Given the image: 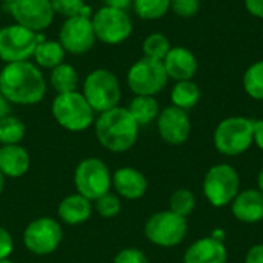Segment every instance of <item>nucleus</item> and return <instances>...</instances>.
Returning <instances> with one entry per match:
<instances>
[{
    "instance_id": "nucleus-1",
    "label": "nucleus",
    "mask_w": 263,
    "mask_h": 263,
    "mask_svg": "<svg viewBox=\"0 0 263 263\" xmlns=\"http://www.w3.org/2000/svg\"><path fill=\"white\" fill-rule=\"evenodd\" d=\"M46 89L43 72L29 60L5 63L0 69V92L11 105H37L45 99Z\"/></svg>"
},
{
    "instance_id": "nucleus-2",
    "label": "nucleus",
    "mask_w": 263,
    "mask_h": 263,
    "mask_svg": "<svg viewBox=\"0 0 263 263\" xmlns=\"http://www.w3.org/2000/svg\"><path fill=\"white\" fill-rule=\"evenodd\" d=\"M140 126L123 106L99 114L94 122L97 142L108 151L120 154L129 151L139 139Z\"/></svg>"
},
{
    "instance_id": "nucleus-3",
    "label": "nucleus",
    "mask_w": 263,
    "mask_h": 263,
    "mask_svg": "<svg viewBox=\"0 0 263 263\" xmlns=\"http://www.w3.org/2000/svg\"><path fill=\"white\" fill-rule=\"evenodd\" d=\"M54 120L66 131L82 133L96 122V112L79 91L57 94L51 105Z\"/></svg>"
},
{
    "instance_id": "nucleus-4",
    "label": "nucleus",
    "mask_w": 263,
    "mask_h": 263,
    "mask_svg": "<svg viewBox=\"0 0 263 263\" xmlns=\"http://www.w3.org/2000/svg\"><path fill=\"white\" fill-rule=\"evenodd\" d=\"M82 94L85 96L94 112L102 114L119 106L122 88L117 76L112 71L106 68H97L86 76Z\"/></svg>"
},
{
    "instance_id": "nucleus-5",
    "label": "nucleus",
    "mask_w": 263,
    "mask_h": 263,
    "mask_svg": "<svg viewBox=\"0 0 263 263\" xmlns=\"http://www.w3.org/2000/svg\"><path fill=\"white\" fill-rule=\"evenodd\" d=\"M253 123L254 120L242 116L223 119L214 131L216 149L228 157H236L247 153L254 143Z\"/></svg>"
},
{
    "instance_id": "nucleus-6",
    "label": "nucleus",
    "mask_w": 263,
    "mask_h": 263,
    "mask_svg": "<svg viewBox=\"0 0 263 263\" xmlns=\"http://www.w3.org/2000/svg\"><path fill=\"white\" fill-rule=\"evenodd\" d=\"M74 186L79 194L94 202L111 191L112 174L102 159L86 157L74 170Z\"/></svg>"
},
{
    "instance_id": "nucleus-7",
    "label": "nucleus",
    "mask_w": 263,
    "mask_h": 263,
    "mask_svg": "<svg viewBox=\"0 0 263 263\" xmlns=\"http://www.w3.org/2000/svg\"><path fill=\"white\" fill-rule=\"evenodd\" d=\"M203 193L206 200L216 208L231 205L240 193L239 173L228 163L211 166L203 177Z\"/></svg>"
},
{
    "instance_id": "nucleus-8",
    "label": "nucleus",
    "mask_w": 263,
    "mask_h": 263,
    "mask_svg": "<svg viewBox=\"0 0 263 263\" xmlns=\"http://www.w3.org/2000/svg\"><path fill=\"white\" fill-rule=\"evenodd\" d=\"M145 237L156 247L173 248L183 242L188 233V222L185 217L165 210L154 213L143 228Z\"/></svg>"
},
{
    "instance_id": "nucleus-9",
    "label": "nucleus",
    "mask_w": 263,
    "mask_h": 263,
    "mask_svg": "<svg viewBox=\"0 0 263 263\" xmlns=\"http://www.w3.org/2000/svg\"><path fill=\"white\" fill-rule=\"evenodd\" d=\"M165 66L159 60L142 57L126 72V85L134 96H157L168 83Z\"/></svg>"
},
{
    "instance_id": "nucleus-10",
    "label": "nucleus",
    "mask_w": 263,
    "mask_h": 263,
    "mask_svg": "<svg viewBox=\"0 0 263 263\" xmlns=\"http://www.w3.org/2000/svg\"><path fill=\"white\" fill-rule=\"evenodd\" d=\"M63 240V230L52 217H37L23 231V245L34 256H49L59 250Z\"/></svg>"
},
{
    "instance_id": "nucleus-11",
    "label": "nucleus",
    "mask_w": 263,
    "mask_h": 263,
    "mask_svg": "<svg viewBox=\"0 0 263 263\" xmlns=\"http://www.w3.org/2000/svg\"><path fill=\"white\" fill-rule=\"evenodd\" d=\"M96 39L105 45H119L133 34V20L123 9L102 6L91 15Z\"/></svg>"
},
{
    "instance_id": "nucleus-12",
    "label": "nucleus",
    "mask_w": 263,
    "mask_h": 263,
    "mask_svg": "<svg viewBox=\"0 0 263 263\" xmlns=\"http://www.w3.org/2000/svg\"><path fill=\"white\" fill-rule=\"evenodd\" d=\"M42 34L17 23L0 28V60L5 63L32 59Z\"/></svg>"
},
{
    "instance_id": "nucleus-13",
    "label": "nucleus",
    "mask_w": 263,
    "mask_h": 263,
    "mask_svg": "<svg viewBox=\"0 0 263 263\" xmlns=\"http://www.w3.org/2000/svg\"><path fill=\"white\" fill-rule=\"evenodd\" d=\"M96 32L91 15H76L65 18L59 31V42L63 49L72 55H80L92 49L96 43Z\"/></svg>"
},
{
    "instance_id": "nucleus-14",
    "label": "nucleus",
    "mask_w": 263,
    "mask_h": 263,
    "mask_svg": "<svg viewBox=\"0 0 263 263\" xmlns=\"http://www.w3.org/2000/svg\"><path fill=\"white\" fill-rule=\"evenodd\" d=\"M15 23L34 32L46 29L54 20V9L49 0H17L9 5Z\"/></svg>"
},
{
    "instance_id": "nucleus-15",
    "label": "nucleus",
    "mask_w": 263,
    "mask_h": 263,
    "mask_svg": "<svg viewBox=\"0 0 263 263\" xmlns=\"http://www.w3.org/2000/svg\"><path fill=\"white\" fill-rule=\"evenodd\" d=\"M157 131L162 140L168 145H182L190 139L191 120L186 111L171 105L160 111L157 117Z\"/></svg>"
},
{
    "instance_id": "nucleus-16",
    "label": "nucleus",
    "mask_w": 263,
    "mask_h": 263,
    "mask_svg": "<svg viewBox=\"0 0 263 263\" xmlns=\"http://www.w3.org/2000/svg\"><path fill=\"white\" fill-rule=\"evenodd\" d=\"M120 199L139 200L148 191V180L145 174L133 166H123L114 171L112 186Z\"/></svg>"
},
{
    "instance_id": "nucleus-17",
    "label": "nucleus",
    "mask_w": 263,
    "mask_h": 263,
    "mask_svg": "<svg viewBox=\"0 0 263 263\" xmlns=\"http://www.w3.org/2000/svg\"><path fill=\"white\" fill-rule=\"evenodd\" d=\"M162 63L165 66L168 79H173L174 82L193 80L199 69V62L196 55L185 46H171Z\"/></svg>"
},
{
    "instance_id": "nucleus-18",
    "label": "nucleus",
    "mask_w": 263,
    "mask_h": 263,
    "mask_svg": "<svg viewBox=\"0 0 263 263\" xmlns=\"http://www.w3.org/2000/svg\"><path fill=\"white\" fill-rule=\"evenodd\" d=\"M228 262V250L223 242L216 239L202 237L191 243L185 254L183 263H227Z\"/></svg>"
},
{
    "instance_id": "nucleus-19",
    "label": "nucleus",
    "mask_w": 263,
    "mask_h": 263,
    "mask_svg": "<svg viewBox=\"0 0 263 263\" xmlns=\"http://www.w3.org/2000/svg\"><path fill=\"white\" fill-rule=\"evenodd\" d=\"M231 213L243 223H257L263 220V193L253 188L240 191L231 202Z\"/></svg>"
},
{
    "instance_id": "nucleus-20",
    "label": "nucleus",
    "mask_w": 263,
    "mask_h": 263,
    "mask_svg": "<svg viewBox=\"0 0 263 263\" xmlns=\"http://www.w3.org/2000/svg\"><path fill=\"white\" fill-rule=\"evenodd\" d=\"M94 213V205L89 199L82 194H69L57 206V217L66 225H82L91 219Z\"/></svg>"
},
{
    "instance_id": "nucleus-21",
    "label": "nucleus",
    "mask_w": 263,
    "mask_h": 263,
    "mask_svg": "<svg viewBox=\"0 0 263 263\" xmlns=\"http://www.w3.org/2000/svg\"><path fill=\"white\" fill-rule=\"evenodd\" d=\"M31 166V157L22 145H0V173L9 179L23 177Z\"/></svg>"
},
{
    "instance_id": "nucleus-22",
    "label": "nucleus",
    "mask_w": 263,
    "mask_h": 263,
    "mask_svg": "<svg viewBox=\"0 0 263 263\" xmlns=\"http://www.w3.org/2000/svg\"><path fill=\"white\" fill-rule=\"evenodd\" d=\"M65 54H66V51L63 49V46L60 45L59 40H48L42 35L37 43L32 59L35 60V65L39 68L52 69L57 65L63 63Z\"/></svg>"
},
{
    "instance_id": "nucleus-23",
    "label": "nucleus",
    "mask_w": 263,
    "mask_h": 263,
    "mask_svg": "<svg viewBox=\"0 0 263 263\" xmlns=\"http://www.w3.org/2000/svg\"><path fill=\"white\" fill-rule=\"evenodd\" d=\"M126 109L129 111V114L133 116V119L137 122L139 126L153 123L154 120H157L160 114L159 102L153 96H136L129 102Z\"/></svg>"
},
{
    "instance_id": "nucleus-24",
    "label": "nucleus",
    "mask_w": 263,
    "mask_h": 263,
    "mask_svg": "<svg viewBox=\"0 0 263 263\" xmlns=\"http://www.w3.org/2000/svg\"><path fill=\"white\" fill-rule=\"evenodd\" d=\"M200 88L196 82L193 80H182V82H176L173 89H171V103L183 111H190L193 109L199 100H200Z\"/></svg>"
},
{
    "instance_id": "nucleus-25",
    "label": "nucleus",
    "mask_w": 263,
    "mask_h": 263,
    "mask_svg": "<svg viewBox=\"0 0 263 263\" xmlns=\"http://www.w3.org/2000/svg\"><path fill=\"white\" fill-rule=\"evenodd\" d=\"M49 83L57 94L72 92L77 91L79 85V74L77 69L69 63H60L49 72Z\"/></svg>"
},
{
    "instance_id": "nucleus-26",
    "label": "nucleus",
    "mask_w": 263,
    "mask_h": 263,
    "mask_svg": "<svg viewBox=\"0 0 263 263\" xmlns=\"http://www.w3.org/2000/svg\"><path fill=\"white\" fill-rule=\"evenodd\" d=\"M25 134L26 126L18 117L9 114L0 120V145H20Z\"/></svg>"
},
{
    "instance_id": "nucleus-27",
    "label": "nucleus",
    "mask_w": 263,
    "mask_h": 263,
    "mask_svg": "<svg viewBox=\"0 0 263 263\" xmlns=\"http://www.w3.org/2000/svg\"><path fill=\"white\" fill-rule=\"evenodd\" d=\"M242 83L245 92L251 99L263 100V60H257L247 68Z\"/></svg>"
},
{
    "instance_id": "nucleus-28",
    "label": "nucleus",
    "mask_w": 263,
    "mask_h": 263,
    "mask_svg": "<svg viewBox=\"0 0 263 263\" xmlns=\"http://www.w3.org/2000/svg\"><path fill=\"white\" fill-rule=\"evenodd\" d=\"M170 49H171V43H170L168 37L162 32H151L142 42L143 57H148L153 60L163 62V59L166 57Z\"/></svg>"
},
{
    "instance_id": "nucleus-29",
    "label": "nucleus",
    "mask_w": 263,
    "mask_h": 263,
    "mask_svg": "<svg viewBox=\"0 0 263 263\" xmlns=\"http://www.w3.org/2000/svg\"><path fill=\"white\" fill-rule=\"evenodd\" d=\"M136 14L143 20H159L171 11L170 0H133Z\"/></svg>"
},
{
    "instance_id": "nucleus-30",
    "label": "nucleus",
    "mask_w": 263,
    "mask_h": 263,
    "mask_svg": "<svg viewBox=\"0 0 263 263\" xmlns=\"http://www.w3.org/2000/svg\"><path fill=\"white\" fill-rule=\"evenodd\" d=\"M196 208V196L186 190V188H179L176 190L171 197H170V211L182 216V217H188L191 216V213Z\"/></svg>"
},
{
    "instance_id": "nucleus-31",
    "label": "nucleus",
    "mask_w": 263,
    "mask_h": 263,
    "mask_svg": "<svg viewBox=\"0 0 263 263\" xmlns=\"http://www.w3.org/2000/svg\"><path fill=\"white\" fill-rule=\"evenodd\" d=\"M94 211L102 217V219H114L120 214L122 211V200L116 193L108 191L102 197L92 202Z\"/></svg>"
},
{
    "instance_id": "nucleus-32",
    "label": "nucleus",
    "mask_w": 263,
    "mask_h": 263,
    "mask_svg": "<svg viewBox=\"0 0 263 263\" xmlns=\"http://www.w3.org/2000/svg\"><path fill=\"white\" fill-rule=\"evenodd\" d=\"M54 9V14L62 15L65 18H71L76 15H92L91 8L83 0H49Z\"/></svg>"
},
{
    "instance_id": "nucleus-33",
    "label": "nucleus",
    "mask_w": 263,
    "mask_h": 263,
    "mask_svg": "<svg viewBox=\"0 0 263 263\" xmlns=\"http://www.w3.org/2000/svg\"><path fill=\"white\" fill-rule=\"evenodd\" d=\"M171 11L183 18L193 17L200 9V0H170Z\"/></svg>"
},
{
    "instance_id": "nucleus-34",
    "label": "nucleus",
    "mask_w": 263,
    "mask_h": 263,
    "mask_svg": "<svg viewBox=\"0 0 263 263\" xmlns=\"http://www.w3.org/2000/svg\"><path fill=\"white\" fill-rule=\"evenodd\" d=\"M112 263H149L146 254L139 250V248H123L120 250L114 259Z\"/></svg>"
},
{
    "instance_id": "nucleus-35",
    "label": "nucleus",
    "mask_w": 263,
    "mask_h": 263,
    "mask_svg": "<svg viewBox=\"0 0 263 263\" xmlns=\"http://www.w3.org/2000/svg\"><path fill=\"white\" fill-rule=\"evenodd\" d=\"M14 251V239L11 233L0 225V260L9 259Z\"/></svg>"
},
{
    "instance_id": "nucleus-36",
    "label": "nucleus",
    "mask_w": 263,
    "mask_h": 263,
    "mask_svg": "<svg viewBox=\"0 0 263 263\" xmlns=\"http://www.w3.org/2000/svg\"><path fill=\"white\" fill-rule=\"evenodd\" d=\"M245 263H263V243H257L248 250Z\"/></svg>"
},
{
    "instance_id": "nucleus-37",
    "label": "nucleus",
    "mask_w": 263,
    "mask_h": 263,
    "mask_svg": "<svg viewBox=\"0 0 263 263\" xmlns=\"http://www.w3.org/2000/svg\"><path fill=\"white\" fill-rule=\"evenodd\" d=\"M245 8L251 15L263 18V0H245Z\"/></svg>"
},
{
    "instance_id": "nucleus-38",
    "label": "nucleus",
    "mask_w": 263,
    "mask_h": 263,
    "mask_svg": "<svg viewBox=\"0 0 263 263\" xmlns=\"http://www.w3.org/2000/svg\"><path fill=\"white\" fill-rule=\"evenodd\" d=\"M253 142L257 145L259 149L263 151V119L254 120L253 123Z\"/></svg>"
},
{
    "instance_id": "nucleus-39",
    "label": "nucleus",
    "mask_w": 263,
    "mask_h": 263,
    "mask_svg": "<svg viewBox=\"0 0 263 263\" xmlns=\"http://www.w3.org/2000/svg\"><path fill=\"white\" fill-rule=\"evenodd\" d=\"M103 2H105V6H111V8L123 9V11L133 6V0H103Z\"/></svg>"
},
{
    "instance_id": "nucleus-40",
    "label": "nucleus",
    "mask_w": 263,
    "mask_h": 263,
    "mask_svg": "<svg viewBox=\"0 0 263 263\" xmlns=\"http://www.w3.org/2000/svg\"><path fill=\"white\" fill-rule=\"evenodd\" d=\"M11 114V103H9V100L0 92V120L2 119H5L6 116H9Z\"/></svg>"
},
{
    "instance_id": "nucleus-41",
    "label": "nucleus",
    "mask_w": 263,
    "mask_h": 263,
    "mask_svg": "<svg viewBox=\"0 0 263 263\" xmlns=\"http://www.w3.org/2000/svg\"><path fill=\"white\" fill-rule=\"evenodd\" d=\"M211 237L216 239V240H219V242H223L227 239V233H225V230H214L213 234H211Z\"/></svg>"
},
{
    "instance_id": "nucleus-42",
    "label": "nucleus",
    "mask_w": 263,
    "mask_h": 263,
    "mask_svg": "<svg viewBox=\"0 0 263 263\" xmlns=\"http://www.w3.org/2000/svg\"><path fill=\"white\" fill-rule=\"evenodd\" d=\"M257 185H259V190L263 193V166L259 171V176H257Z\"/></svg>"
},
{
    "instance_id": "nucleus-43",
    "label": "nucleus",
    "mask_w": 263,
    "mask_h": 263,
    "mask_svg": "<svg viewBox=\"0 0 263 263\" xmlns=\"http://www.w3.org/2000/svg\"><path fill=\"white\" fill-rule=\"evenodd\" d=\"M5 179H6V177H5V176L0 173V196H2V193H3V188H5Z\"/></svg>"
},
{
    "instance_id": "nucleus-44",
    "label": "nucleus",
    "mask_w": 263,
    "mask_h": 263,
    "mask_svg": "<svg viewBox=\"0 0 263 263\" xmlns=\"http://www.w3.org/2000/svg\"><path fill=\"white\" fill-rule=\"evenodd\" d=\"M0 263H15V262H12V260H9V259H5V260H0Z\"/></svg>"
},
{
    "instance_id": "nucleus-45",
    "label": "nucleus",
    "mask_w": 263,
    "mask_h": 263,
    "mask_svg": "<svg viewBox=\"0 0 263 263\" xmlns=\"http://www.w3.org/2000/svg\"><path fill=\"white\" fill-rule=\"evenodd\" d=\"M5 3H8V5H11V3H14V2H17V0H3Z\"/></svg>"
},
{
    "instance_id": "nucleus-46",
    "label": "nucleus",
    "mask_w": 263,
    "mask_h": 263,
    "mask_svg": "<svg viewBox=\"0 0 263 263\" xmlns=\"http://www.w3.org/2000/svg\"><path fill=\"white\" fill-rule=\"evenodd\" d=\"M0 18H2V8H0Z\"/></svg>"
},
{
    "instance_id": "nucleus-47",
    "label": "nucleus",
    "mask_w": 263,
    "mask_h": 263,
    "mask_svg": "<svg viewBox=\"0 0 263 263\" xmlns=\"http://www.w3.org/2000/svg\"><path fill=\"white\" fill-rule=\"evenodd\" d=\"M262 39H263V29H262Z\"/></svg>"
}]
</instances>
